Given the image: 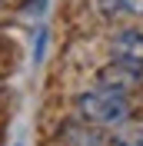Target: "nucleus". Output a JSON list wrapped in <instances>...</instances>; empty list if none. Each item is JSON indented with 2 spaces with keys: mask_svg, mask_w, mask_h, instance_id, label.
<instances>
[{
  "mask_svg": "<svg viewBox=\"0 0 143 146\" xmlns=\"http://www.w3.org/2000/svg\"><path fill=\"white\" fill-rule=\"evenodd\" d=\"M77 110H80L83 123H90V126H97V129L123 126L126 119H130V100H126V93L107 90V86L87 90L77 100Z\"/></svg>",
  "mask_w": 143,
  "mask_h": 146,
  "instance_id": "1",
  "label": "nucleus"
},
{
  "mask_svg": "<svg viewBox=\"0 0 143 146\" xmlns=\"http://www.w3.org/2000/svg\"><path fill=\"white\" fill-rule=\"evenodd\" d=\"M97 76H100V86H107V90H116V93H130L133 86H140V83H143V63L116 56L113 63H110V66H103Z\"/></svg>",
  "mask_w": 143,
  "mask_h": 146,
  "instance_id": "2",
  "label": "nucleus"
},
{
  "mask_svg": "<svg viewBox=\"0 0 143 146\" xmlns=\"http://www.w3.org/2000/svg\"><path fill=\"white\" fill-rule=\"evenodd\" d=\"M113 56L143 63V33H140V30H123V33L113 40Z\"/></svg>",
  "mask_w": 143,
  "mask_h": 146,
  "instance_id": "3",
  "label": "nucleus"
},
{
  "mask_svg": "<svg viewBox=\"0 0 143 146\" xmlns=\"http://www.w3.org/2000/svg\"><path fill=\"white\" fill-rule=\"evenodd\" d=\"M90 126V123H87ZM63 139H67V146H100V133H97V126H90V129H83V126H70L67 133H63Z\"/></svg>",
  "mask_w": 143,
  "mask_h": 146,
  "instance_id": "4",
  "label": "nucleus"
},
{
  "mask_svg": "<svg viewBox=\"0 0 143 146\" xmlns=\"http://www.w3.org/2000/svg\"><path fill=\"white\" fill-rule=\"evenodd\" d=\"M116 13H130V17H143V0H113Z\"/></svg>",
  "mask_w": 143,
  "mask_h": 146,
  "instance_id": "5",
  "label": "nucleus"
},
{
  "mask_svg": "<svg viewBox=\"0 0 143 146\" xmlns=\"http://www.w3.org/2000/svg\"><path fill=\"white\" fill-rule=\"evenodd\" d=\"M43 50H47V30H40L33 43V63H43Z\"/></svg>",
  "mask_w": 143,
  "mask_h": 146,
  "instance_id": "6",
  "label": "nucleus"
}]
</instances>
